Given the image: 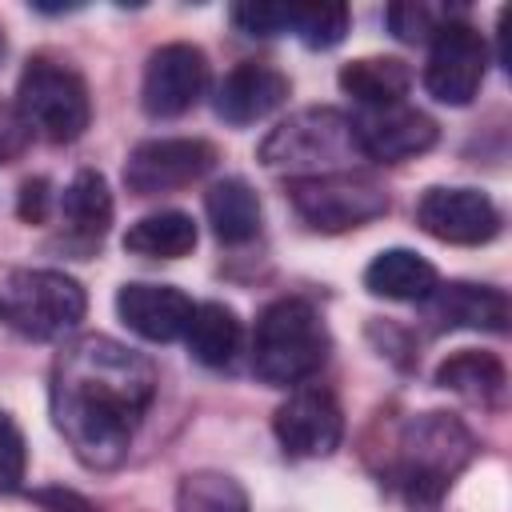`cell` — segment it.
Listing matches in <instances>:
<instances>
[{
  "label": "cell",
  "instance_id": "obj_23",
  "mask_svg": "<svg viewBox=\"0 0 512 512\" xmlns=\"http://www.w3.org/2000/svg\"><path fill=\"white\" fill-rule=\"evenodd\" d=\"M204 212H208L212 232L224 244H248L260 232V200L248 188V180H240V176L216 180L204 192Z\"/></svg>",
  "mask_w": 512,
  "mask_h": 512
},
{
  "label": "cell",
  "instance_id": "obj_19",
  "mask_svg": "<svg viewBox=\"0 0 512 512\" xmlns=\"http://www.w3.org/2000/svg\"><path fill=\"white\" fill-rule=\"evenodd\" d=\"M340 88L344 96H352L364 108H384V104H400L408 84H412V68L396 56H360L348 60L340 68Z\"/></svg>",
  "mask_w": 512,
  "mask_h": 512
},
{
  "label": "cell",
  "instance_id": "obj_17",
  "mask_svg": "<svg viewBox=\"0 0 512 512\" xmlns=\"http://www.w3.org/2000/svg\"><path fill=\"white\" fill-rule=\"evenodd\" d=\"M436 268L412 248H384L364 268V288L384 300H424L436 288Z\"/></svg>",
  "mask_w": 512,
  "mask_h": 512
},
{
  "label": "cell",
  "instance_id": "obj_30",
  "mask_svg": "<svg viewBox=\"0 0 512 512\" xmlns=\"http://www.w3.org/2000/svg\"><path fill=\"white\" fill-rule=\"evenodd\" d=\"M24 136H28L24 120L12 108H0V164H8L24 148Z\"/></svg>",
  "mask_w": 512,
  "mask_h": 512
},
{
  "label": "cell",
  "instance_id": "obj_12",
  "mask_svg": "<svg viewBox=\"0 0 512 512\" xmlns=\"http://www.w3.org/2000/svg\"><path fill=\"white\" fill-rule=\"evenodd\" d=\"M356 144H360V156L368 160H380V164H400V160H412L420 152H428L440 136L436 120L412 104H384V108H364L356 120Z\"/></svg>",
  "mask_w": 512,
  "mask_h": 512
},
{
  "label": "cell",
  "instance_id": "obj_2",
  "mask_svg": "<svg viewBox=\"0 0 512 512\" xmlns=\"http://www.w3.org/2000/svg\"><path fill=\"white\" fill-rule=\"evenodd\" d=\"M328 348L332 340L320 312L300 296H284V300H272L256 320L252 372L272 388H292L324 368Z\"/></svg>",
  "mask_w": 512,
  "mask_h": 512
},
{
  "label": "cell",
  "instance_id": "obj_24",
  "mask_svg": "<svg viewBox=\"0 0 512 512\" xmlns=\"http://www.w3.org/2000/svg\"><path fill=\"white\" fill-rule=\"evenodd\" d=\"M176 512H248V492L220 468H196L176 488Z\"/></svg>",
  "mask_w": 512,
  "mask_h": 512
},
{
  "label": "cell",
  "instance_id": "obj_8",
  "mask_svg": "<svg viewBox=\"0 0 512 512\" xmlns=\"http://www.w3.org/2000/svg\"><path fill=\"white\" fill-rule=\"evenodd\" d=\"M488 76V40L468 24V20H448L428 48L424 64V88L440 104L464 108Z\"/></svg>",
  "mask_w": 512,
  "mask_h": 512
},
{
  "label": "cell",
  "instance_id": "obj_32",
  "mask_svg": "<svg viewBox=\"0 0 512 512\" xmlns=\"http://www.w3.org/2000/svg\"><path fill=\"white\" fill-rule=\"evenodd\" d=\"M4 48H8V44H4V28H0V60H4Z\"/></svg>",
  "mask_w": 512,
  "mask_h": 512
},
{
  "label": "cell",
  "instance_id": "obj_31",
  "mask_svg": "<svg viewBox=\"0 0 512 512\" xmlns=\"http://www.w3.org/2000/svg\"><path fill=\"white\" fill-rule=\"evenodd\" d=\"M40 500L48 504V512H92L80 496H72V492H60V488H52V492H40Z\"/></svg>",
  "mask_w": 512,
  "mask_h": 512
},
{
  "label": "cell",
  "instance_id": "obj_26",
  "mask_svg": "<svg viewBox=\"0 0 512 512\" xmlns=\"http://www.w3.org/2000/svg\"><path fill=\"white\" fill-rule=\"evenodd\" d=\"M448 20H456L452 8L420 4V0H416V4H388V8H384L388 32H392L396 40H404V44H432V36H436Z\"/></svg>",
  "mask_w": 512,
  "mask_h": 512
},
{
  "label": "cell",
  "instance_id": "obj_29",
  "mask_svg": "<svg viewBox=\"0 0 512 512\" xmlns=\"http://www.w3.org/2000/svg\"><path fill=\"white\" fill-rule=\"evenodd\" d=\"M48 204H52L48 180H44V176H36V180H24V188H20V216H24L28 224H44V216H48Z\"/></svg>",
  "mask_w": 512,
  "mask_h": 512
},
{
  "label": "cell",
  "instance_id": "obj_28",
  "mask_svg": "<svg viewBox=\"0 0 512 512\" xmlns=\"http://www.w3.org/2000/svg\"><path fill=\"white\" fill-rule=\"evenodd\" d=\"M28 476V444L20 424L0 408V492H16Z\"/></svg>",
  "mask_w": 512,
  "mask_h": 512
},
{
  "label": "cell",
  "instance_id": "obj_5",
  "mask_svg": "<svg viewBox=\"0 0 512 512\" xmlns=\"http://www.w3.org/2000/svg\"><path fill=\"white\" fill-rule=\"evenodd\" d=\"M84 284L56 268H12L0 276V324L24 340H56L84 320Z\"/></svg>",
  "mask_w": 512,
  "mask_h": 512
},
{
  "label": "cell",
  "instance_id": "obj_1",
  "mask_svg": "<svg viewBox=\"0 0 512 512\" xmlns=\"http://www.w3.org/2000/svg\"><path fill=\"white\" fill-rule=\"evenodd\" d=\"M156 400V368L144 352L88 332L68 340L52 360V424L84 468L124 464L140 420Z\"/></svg>",
  "mask_w": 512,
  "mask_h": 512
},
{
  "label": "cell",
  "instance_id": "obj_20",
  "mask_svg": "<svg viewBox=\"0 0 512 512\" xmlns=\"http://www.w3.org/2000/svg\"><path fill=\"white\" fill-rule=\"evenodd\" d=\"M184 344H188L192 360H200L204 368H224V364H232V356L240 348V316L220 300L192 304Z\"/></svg>",
  "mask_w": 512,
  "mask_h": 512
},
{
  "label": "cell",
  "instance_id": "obj_25",
  "mask_svg": "<svg viewBox=\"0 0 512 512\" xmlns=\"http://www.w3.org/2000/svg\"><path fill=\"white\" fill-rule=\"evenodd\" d=\"M292 36H300L308 48H336L348 36V8L320 0V4H292Z\"/></svg>",
  "mask_w": 512,
  "mask_h": 512
},
{
  "label": "cell",
  "instance_id": "obj_3",
  "mask_svg": "<svg viewBox=\"0 0 512 512\" xmlns=\"http://www.w3.org/2000/svg\"><path fill=\"white\" fill-rule=\"evenodd\" d=\"M352 160H360L352 116L328 104L292 112L260 140V164L268 172H288L292 180L348 172Z\"/></svg>",
  "mask_w": 512,
  "mask_h": 512
},
{
  "label": "cell",
  "instance_id": "obj_15",
  "mask_svg": "<svg viewBox=\"0 0 512 512\" xmlns=\"http://www.w3.org/2000/svg\"><path fill=\"white\" fill-rule=\"evenodd\" d=\"M116 316L152 344H168L176 336H184L188 316H192V300L176 288V284H152V280H128L116 292Z\"/></svg>",
  "mask_w": 512,
  "mask_h": 512
},
{
  "label": "cell",
  "instance_id": "obj_16",
  "mask_svg": "<svg viewBox=\"0 0 512 512\" xmlns=\"http://www.w3.org/2000/svg\"><path fill=\"white\" fill-rule=\"evenodd\" d=\"M288 92H292V84L280 68L244 60L216 84V116L232 128H244V124L272 116L288 100Z\"/></svg>",
  "mask_w": 512,
  "mask_h": 512
},
{
  "label": "cell",
  "instance_id": "obj_21",
  "mask_svg": "<svg viewBox=\"0 0 512 512\" xmlns=\"http://www.w3.org/2000/svg\"><path fill=\"white\" fill-rule=\"evenodd\" d=\"M436 384H440L444 392H452V396H464V400H472V404L492 408V404H500V396H504V388H508V372H504L500 356L464 348V352L448 356V360L436 368Z\"/></svg>",
  "mask_w": 512,
  "mask_h": 512
},
{
  "label": "cell",
  "instance_id": "obj_6",
  "mask_svg": "<svg viewBox=\"0 0 512 512\" xmlns=\"http://www.w3.org/2000/svg\"><path fill=\"white\" fill-rule=\"evenodd\" d=\"M16 116L24 120L28 132L52 144L80 140L84 128L92 124V96L84 76L64 60H28L16 84Z\"/></svg>",
  "mask_w": 512,
  "mask_h": 512
},
{
  "label": "cell",
  "instance_id": "obj_4",
  "mask_svg": "<svg viewBox=\"0 0 512 512\" xmlns=\"http://www.w3.org/2000/svg\"><path fill=\"white\" fill-rule=\"evenodd\" d=\"M396 484L412 504H436L476 456L472 432L448 412H420L400 428Z\"/></svg>",
  "mask_w": 512,
  "mask_h": 512
},
{
  "label": "cell",
  "instance_id": "obj_22",
  "mask_svg": "<svg viewBox=\"0 0 512 512\" xmlns=\"http://www.w3.org/2000/svg\"><path fill=\"white\" fill-rule=\"evenodd\" d=\"M60 212H64V224H68V232L76 240L96 244L108 232V224H112V192H108L104 172L80 168L68 180L64 196H60Z\"/></svg>",
  "mask_w": 512,
  "mask_h": 512
},
{
  "label": "cell",
  "instance_id": "obj_14",
  "mask_svg": "<svg viewBox=\"0 0 512 512\" xmlns=\"http://www.w3.org/2000/svg\"><path fill=\"white\" fill-rule=\"evenodd\" d=\"M424 320L436 332H452V328H472V332H504L508 328V296L492 284H468V280H452V284H436L424 300Z\"/></svg>",
  "mask_w": 512,
  "mask_h": 512
},
{
  "label": "cell",
  "instance_id": "obj_10",
  "mask_svg": "<svg viewBox=\"0 0 512 512\" xmlns=\"http://www.w3.org/2000/svg\"><path fill=\"white\" fill-rule=\"evenodd\" d=\"M272 432L280 448L296 460H324L340 448L344 436V412L336 396L320 384H300L288 392V400L272 416Z\"/></svg>",
  "mask_w": 512,
  "mask_h": 512
},
{
  "label": "cell",
  "instance_id": "obj_7",
  "mask_svg": "<svg viewBox=\"0 0 512 512\" xmlns=\"http://www.w3.org/2000/svg\"><path fill=\"white\" fill-rule=\"evenodd\" d=\"M288 200L300 220L316 232H348L380 220L388 212V192L364 172H328L288 180Z\"/></svg>",
  "mask_w": 512,
  "mask_h": 512
},
{
  "label": "cell",
  "instance_id": "obj_9",
  "mask_svg": "<svg viewBox=\"0 0 512 512\" xmlns=\"http://www.w3.org/2000/svg\"><path fill=\"white\" fill-rule=\"evenodd\" d=\"M216 148L200 136H160L144 140L124 160V184L136 196H160L172 188H188L204 172H212Z\"/></svg>",
  "mask_w": 512,
  "mask_h": 512
},
{
  "label": "cell",
  "instance_id": "obj_27",
  "mask_svg": "<svg viewBox=\"0 0 512 512\" xmlns=\"http://www.w3.org/2000/svg\"><path fill=\"white\" fill-rule=\"evenodd\" d=\"M228 16L244 36H280V32L292 28V4H264V0L256 4V0H248V4H232Z\"/></svg>",
  "mask_w": 512,
  "mask_h": 512
},
{
  "label": "cell",
  "instance_id": "obj_18",
  "mask_svg": "<svg viewBox=\"0 0 512 512\" xmlns=\"http://www.w3.org/2000/svg\"><path fill=\"white\" fill-rule=\"evenodd\" d=\"M196 240H200V232H196V220L188 212L160 208V212H148L136 224H128L124 252L148 256V260H180L196 248Z\"/></svg>",
  "mask_w": 512,
  "mask_h": 512
},
{
  "label": "cell",
  "instance_id": "obj_13",
  "mask_svg": "<svg viewBox=\"0 0 512 512\" xmlns=\"http://www.w3.org/2000/svg\"><path fill=\"white\" fill-rule=\"evenodd\" d=\"M416 224L444 244H488L500 232V212L480 188H428Z\"/></svg>",
  "mask_w": 512,
  "mask_h": 512
},
{
  "label": "cell",
  "instance_id": "obj_11",
  "mask_svg": "<svg viewBox=\"0 0 512 512\" xmlns=\"http://www.w3.org/2000/svg\"><path fill=\"white\" fill-rule=\"evenodd\" d=\"M208 88V56L196 44H160L148 64H144V84H140V104L156 120L184 116L196 108V100Z\"/></svg>",
  "mask_w": 512,
  "mask_h": 512
}]
</instances>
